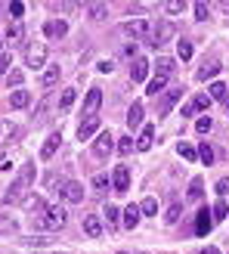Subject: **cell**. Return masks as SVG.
<instances>
[{"instance_id":"cell-1","label":"cell","mask_w":229,"mask_h":254,"mask_svg":"<svg viewBox=\"0 0 229 254\" xmlns=\"http://www.w3.org/2000/svg\"><path fill=\"white\" fill-rule=\"evenodd\" d=\"M31 183H34V161L22 164V174H19L16 180L9 183V189L3 192V201H6V205H16V201H25V198H28V189H31Z\"/></svg>"},{"instance_id":"cell-2","label":"cell","mask_w":229,"mask_h":254,"mask_svg":"<svg viewBox=\"0 0 229 254\" xmlns=\"http://www.w3.org/2000/svg\"><path fill=\"white\" fill-rule=\"evenodd\" d=\"M37 226H44V230H59V226H65V208H62V205H50L47 214L37 220Z\"/></svg>"},{"instance_id":"cell-3","label":"cell","mask_w":229,"mask_h":254,"mask_svg":"<svg viewBox=\"0 0 229 254\" xmlns=\"http://www.w3.org/2000/svg\"><path fill=\"white\" fill-rule=\"evenodd\" d=\"M25 65H28V68H44L47 65V47L44 44H31L28 50H25Z\"/></svg>"},{"instance_id":"cell-4","label":"cell","mask_w":229,"mask_h":254,"mask_svg":"<svg viewBox=\"0 0 229 254\" xmlns=\"http://www.w3.org/2000/svg\"><path fill=\"white\" fill-rule=\"evenodd\" d=\"M121 31L127 34V37H152V22H146V19H133V22H124L121 25Z\"/></svg>"},{"instance_id":"cell-5","label":"cell","mask_w":229,"mask_h":254,"mask_svg":"<svg viewBox=\"0 0 229 254\" xmlns=\"http://www.w3.org/2000/svg\"><path fill=\"white\" fill-rule=\"evenodd\" d=\"M59 195L65 198V201H71V205H78V201H84V186L74 183V180H65V183L59 186Z\"/></svg>"},{"instance_id":"cell-6","label":"cell","mask_w":229,"mask_h":254,"mask_svg":"<svg viewBox=\"0 0 229 254\" xmlns=\"http://www.w3.org/2000/svg\"><path fill=\"white\" fill-rule=\"evenodd\" d=\"M112 149H114V136L106 130V133H99L96 139H93V155L96 158H109L112 155Z\"/></svg>"},{"instance_id":"cell-7","label":"cell","mask_w":229,"mask_h":254,"mask_svg":"<svg viewBox=\"0 0 229 254\" xmlns=\"http://www.w3.org/2000/svg\"><path fill=\"white\" fill-rule=\"evenodd\" d=\"M103 106V90L93 87V90H87V99H84V121L87 118H96V109Z\"/></svg>"},{"instance_id":"cell-8","label":"cell","mask_w":229,"mask_h":254,"mask_svg":"<svg viewBox=\"0 0 229 254\" xmlns=\"http://www.w3.org/2000/svg\"><path fill=\"white\" fill-rule=\"evenodd\" d=\"M173 34H176L173 22H158V25H155V31H152V44H155V47H161V44H168Z\"/></svg>"},{"instance_id":"cell-9","label":"cell","mask_w":229,"mask_h":254,"mask_svg":"<svg viewBox=\"0 0 229 254\" xmlns=\"http://www.w3.org/2000/svg\"><path fill=\"white\" fill-rule=\"evenodd\" d=\"M112 186H114V192H127V189H130V168H127V164H118V168H114Z\"/></svg>"},{"instance_id":"cell-10","label":"cell","mask_w":229,"mask_h":254,"mask_svg":"<svg viewBox=\"0 0 229 254\" xmlns=\"http://www.w3.org/2000/svg\"><path fill=\"white\" fill-rule=\"evenodd\" d=\"M59 143H62V133H59V130H56V133H50V136H47V143H44V149H41V158H44V161H50V158L56 155Z\"/></svg>"},{"instance_id":"cell-11","label":"cell","mask_w":229,"mask_h":254,"mask_svg":"<svg viewBox=\"0 0 229 254\" xmlns=\"http://www.w3.org/2000/svg\"><path fill=\"white\" fill-rule=\"evenodd\" d=\"M84 233L90 239H99V236H103V220H99L96 214H87V217H84Z\"/></svg>"},{"instance_id":"cell-12","label":"cell","mask_w":229,"mask_h":254,"mask_svg":"<svg viewBox=\"0 0 229 254\" xmlns=\"http://www.w3.org/2000/svg\"><path fill=\"white\" fill-rule=\"evenodd\" d=\"M139 217H143V211H139L136 205H127V208H124V214H121V223L127 226V230H136Z\"/></svg>"},{"instance_id":"cell-13","label":"cell","mask_w":229,"mask_h":254,"mask_svg":"<svg viewBox=\"0 0 229 254\" xmlns=\"http://www.w3.org/2000/svg\"><path fill=\"white\" fill-rule=\"evenodd\" d=\"M183 96V90H164V96H161V103H158V112L161 115H168V112L176 106V99Z\"/></svg>"},{"instance_id":"cell-14","label":"cell","mask_w":229,"mask_h":254,"mask_svg":"<svg viewBox=\"0 0 229 254\" xmlns=\"http://www.w3.org/2000/svg\"><path fill=\"white\" fill-rule=\"evenodd\" d=\"M25 208H28L31 214H37V220H41L44 214H47V208H50V205H47L41 195H28V198H25Z\"/></svg>"},{"instance_id":"cell-15","label":"cell","mask_w":229,"mask_h":254,"mask_svg":"<svg viewBox=\"0 0 229 254\" xmlns=\"http://www.w3.org/2000/svg\"><path fill=\"white\" fill-rule=\"evenodd\" d=\"M152 143H155V127L146 124V127H143V133H139V139H136V149H139V152H146V149H152Z\"/></svg>"},{"instance_id":"cell-16","label":"cell","mask_w":229,"mask_h":254,"mask_svg":"<svg viewBox=\"0 0 229 254\" xmlns=\"http://www.w3.org/2000/svg\"><path fill=\"white\" fill-rule=\"evenodd\" d=\"M127 127H143V103H133L130 112H127Z\"/></svg>"},{"instance_id":"cell-17","label":"cell","mask_w":229,"mask_h":254,"mask_svg":"<svg viewBox=\"0 0 229 254\" xmlns=\"http://www.w3.org/2000/svg\"><path fill=\"white\" fill-rule=\"evenodd\" d=\"M3 37H6L9 44H19L22 37H25V28H22V22H9V25H6V31H3Z\"/></svg>"},{"instance_id":"cell-18","label":"cell","mask_w":229,"mask_h":254,"mask_svg":"<svg viewBox=\"0 0 229 254\" xmlns=\"http://www.w3.org/2000/svg\"><path fill=\"white\" fill-rule=\"evenodd\" d=\"M96 130H99V118H87V121L78 127V139H90Z\"/></svg>"},{"instance_id":"cell-19","label":"cell","mask_w":229,"mask_h":254,"mask_svg":"<svg viewBox=\"0 0 229 254\" xmlns=\"http://www.w3.org/2000/svg\"><path fill=\"white\" fill-rule=\"evenodd\" d=\"M146 74H149V62L146 59H136L133 65H130V81H146Z\"/></svg>"},{"instance_id":"cell-20","label":"cell","mask_w":229,"mask_h":254,"mask_svg":"<svg viewBox=\"0 0 229 254\" xmlns=\"http://www.w3.org/2000/svg\"><path fill=\"white\" fill-rule=\"evenodd\" d=\"M217 71H220V62L214 59V62H205V65H201V68L195 71V78H198V81H208V78H214Z\"/></svg>"},{"instance_id":"cell-21","label":"cell","mask_w":229,"mask_h":254,"mask_svg":"<svg viewBox=\"0 0 229 254\" xmlns=\"http://www.w3.org/2000/svg\"><path fill=\"white\" fill-rule=\"evenodd\" d=\"M31 103V93L28 90H12V96H9V106L12 109H25Z\"/></svg>"},{"instance_id":"cell-22","label":"cell","mask_w":229,"mask_h":254,"mask_svg":"<svg viewBox=\"0 0 229 254\" xmlns=\"http://www.w3.org/2000/svg\"><path fill=\"white\" fill-rule=\"evenodd\" d=\"M164 87H168V78H164V74H155V78L149 81L146 93H149V96H158V93H164Z\"/></svg>"},{"instance_id":"cell-23","label":"cell","mask_w":229,"mask_h":254,"mask_svg":"<svg viewBox=\"0 0 229 254\" xmlns=\"http://www.w3.org/2000/svg\"><path fill=\"white\" fill-rule=\"evenodd\" d=\"M44 34H50V37H62V34H68V25L62 22V19H59V22H47V25H44Z\"/></svg>"},{"instance_id":"cell-24","label":"cell","mask_w":229,"mask_h":254,"mask_svg":"<svg viewBox=\"0 0 229 254\" xmlns=\"http://www.w3.org/2000/svg\"><path fill=\"white\" fill-rule=\"evenodd\" d=\"M211 226H214V217H208V211H201L198 220H195V233H198V236H208Z\"/></svg>"},{"instance_id":"cell-25","label":"cell","mask_w":229,"mask_h":254,"mask_svg":"<svg viewBox=\"0 0 229 254\" xmlns=\"http://www.w3.org/2000/svg\"><path fill=\"white\" fill-rule=\"evenodd\" d=\"M12 136H19V127L12 121H0V143H9Z\"/></svg>"},{"instance_id":"cell-26","label":"cell","mask_w":229,"mask_h":254,"mask_svg":"<svg viewBox=\"0 0 229 254\" xmlns=\"http://www.w3.org/2000/svg\"><path fill=\"white\" fill-rule=\"evenodd\" d=\"M155 68H158V74H164V78H171V74L176 71V65H173V59H168V56H161V59L155 62Z\"/></svg>"},{"instance_id":"cell-27","label":"cell","mask_w":229,"mask_h":254,"mask_svg":"<svg viewBox=\"0 0 229 254\" xmlns=\"http://www.w3.org/2000/svg\"><path fill=\"white\" fill-rule=\"evenodd\" d=\"M226 93H229V87H226V84H220V81L208 87V96H211V99H226Z\"/></svg>"},{"instance_id":"cell-28","label":"cell","mask_w":229,"mask_h":254,"mask_svg":"<svg viewBox=\"0 0 229 254\" xmlns=\"http://www.w3.org/2000/svg\"><path fill=\"white\" fill-rule=\"evenodd\" d=\"M211 217H214V223H217V220H226V217H229V208H226V201H223V198L217 201V205H214Z\"/></svg>"},{"instance_id":"cell-29","label":"cell","mask_w":229,"mask_h":254,"mask_svg":"<svg viewBox=\"0 0 229 254\" xmlns=\"http://www.w3.org/2000/svg\"><path fill=\"white\" fill-rule=\"evenodd\" d=\"M87 12H90L93 19H106L109 16V6L106 3H90V6H87Z\"/></svg>"},{"instance_id":"cell-30","label":"cell","mask_w":229,"mask_h":254,"mask_svg":"<svg viewBox=\"0 0 229 254\" xmlns=\"http://www.w3.org/2000/svg\"><path fill=\"white\" fill-rule=\"evenodd\" d=\"M59 81V65H50L47 71H44V87H53Z\"/></svg>"},{"instance_id":"cell-31","label":"cell","mask_w":229,"mask_h":254,"mask_svg":"<svg viewBox=\"0 0 229 254\" xmlns=\"http://www.w3.org/2000/svg\"><path fill=\"white\" fill-rule=\"evenodd\" d=\"M106 220H109V226H118V220H121V211L118 208H114V205H106Z\"/></svg>"},{"instance_id":"cell-32","label":"cell","mask_w":229,"mask_h":254,"mask_svg":"<svg viewBox=\"0 0 229 254\" xmlns=\"http://www.w3.org/2000/svg\"><path fill=\"white\" fill-rule=\"evenodd\" d=\"M180 201H173V205L168 208V214H164V223H176V220H180Z\"/></svg>"},{"instance_id":"cell-33","label":"cell","mask_w":229,"mask_h":254,"mask_svg":"<svg viewBox=\"0 0 229 254\" xmlns=\"http://www.w3.org/2000/svg\"><path fill=\"white\" fill-rule=\"evenodd\" d=\"M180 155H183L186 161H195V158H198V149L189 146V143H180Z\"/></svg>"},{"instance_id":"cell-34","label":"cell","mask_w":229,"mask_h":254,"mask_svg":"<svg viewBox=\"0 0 229 254\" xmlns=\"http://www.w3.org/2000/svg\"><path fill=\"white\" fill-rule=\"evenodd\" d=\"M93 189H96V192H106V189H109V174H96L93 177Z\"/></svg>"},{"instance_id":"cell-35","label":"cell","mask_w":229,"mask_h":254,"mask_svg":"<svg viewBox=\"0 0 229 254\" xmlns=\"http://www.w3.org/2000/svg\"><path fill=\"white\" fill-rule=\"evenodd\" d=\"M176 53H180L183 62H186V59H192V44H189V41H180V44H176Z\"/></svg>"},{"instance_id":"cell-36","label":"cell","mask_w":229,"mask_h":254,"mask_svg":"<svg viewBox=\"0 0 229 254\" xmlns=\"http://www.w3.org/2000/svg\"><path fill=\"white\" fill-rule=\"evenodd\" d=\"M201 192H205V189H201V180L195 177V180L189 183V198H192V201H198V198H201Z\"/></svg>"},{"instance_id":"cell-37","label":"cell","mask_w":229,"mask_h":254,"mask_svg":"<svg viewBox=\"0 0 229 254\" xmlns=\"http://www.w3.org/2000/svg\"><path fill=\"white\" fill-rule=\"evenodd\" d=\"M198 158L205 161V164H211V161H214V149H211L208 143H201V146H198Z\"/></svg>"},{"instance_id":"cell-38","label":"cell","mask_w":229,"mask_h":254,"mask_svg":"<svg viewBox=\"0 0 229 254\" xmlns=\"http://www.w3.org/2000/svg\"><path fill=\"white\" fill-rule=\"evenodd\" d=\"M71 103H74V90H62V99H59V109L65 112V109H71Z\"/></svg>"},{"instance_id":"cell-39","label":"cell","mask_w":229,"mask_h":254,"mask_svg":"<svg viewBox=\"0 0 229 254\" xmlns=\"http://www.w3.org/2000/svg\"><path fill=\"white\" fill-rule=\"evenodd\" d=\"M211 127H214V121H211V115H205V118H198V121H195V130H198V133H208V130H211Z\"/></svg>"},{"instance_id":"cell-40","label":"cell","mask_w":229,"mask_h":254,"mask_svg":"<svg viewBox=\"0 0 229 254\" xmlns=\"http://www.w3.org/2000/svg\"><path fill=\"white\" fill-rule=\"evenodd\" d=\"M118 152H121V155H130V152H133V139H130V136H121Z\"/></svg>"},{"instance_id":"cell-41","label":"cell","mask_w":229,"mask_h":254,"mask_svg":"<svg viewBox=\"0 0 229 254\" xmlns=\"http://www.w3.org/2000/svg\"><path fill=\"white\" fill-rule=\"evenodd\" d=\"M211 16V9H208V3H201V0H198V3H195V19L198 22H205Z\"/></svg>"},{"instance_id":"cell-42","label":"cell","mask_w":229,"mask_h":254,"mask_svg":"<svg viewBox=\"0 0 229 254\" xmlns=\"http://www.w3.org/2000/svg\"><path fill=\"white\" fill-rule=\"evenodd\" d=\"M139 211H143V214H155V211H158V201H155V198H143Z\"/></svg>"},{"instance_id":"cell-43","label":"cell","mask_w":229,"mask_h":254,"mask_svg":"<svg viewBox=\"0 0 229 254\" xmlns=\"http://www.w3.org/2000/svg\"><path fill=\"white\" fill-rule=\"evenodd\" d=\"M183 9V0H168L164 3V12H180Z\"/></svg>"},{"instance_id":"cell-44","label":"cell","mask_w":229,"mask_h":254,"mask_svg":"<svg viewBox=\"0 0 229 254\" xmlns=\"http://www.w3.org/2000/svg\"><path fill=\"white\" fill-rule=\"evenodd\" d=\"M9 12H12V16H16V22H19V16L25 12V3H19V0H12V3H9Z\"/></svg>"},{"instance_id":"cell-45","label":"cell","mask_w":229,"mask_h":254,"mask_svg":"<svg viewBox=\"0 0 229 254\" xmlns=\"http://www.w3.org/2000/svg\"><path fill=\"white\" fill-rule=\"evenodd\" d=\"M208 106H211V96L198 93V96H195V109H208Z\"/></svg>"},{"instance_id":"cell-46","label":"cell","mask_w":229,"mask_h":254,"mask_svg":"<svg viewBox=\"0 0 229 254\" xmlns=\"http://www.w3.org/2000/svg\"><path fill=\"white\" fill-rule=\"evenodd\" d=\"M6 84H9V87H19V84H22V71H9Z\"/></svg>"},{"instance_id":"cell-47","label":"cell","mask_w":229,"mask_h":254,"mask_svg":"<svg viewBox=\"0 0 229 254\" xmlns=\"http://www.w3.org/2000/svg\"><path fill=\"white\" fill-rule=\"evenodd\" d=\"M217 192H220V195H229V177L217 180Z\"/></svg>"},{"instance_id":"cell-48","label":"cell","mask_w":229,"mask_h":254,"mask_svg":"<svg viewBox=\"0 0 229 254\" xmlns=\"http://www.w3.org/2000/svg\"><path fill=\"white\" fill-rule=\"evenodd\" d=\"M192 112H198V109H195V99H192V103H186V106H183V112H180V115L186 118V115H192Z\"/></svg>"},{"instance_id":"cell-49","label":"cell","mask_w":229,"mask_h":254,"mask_svg":"<svg viewBox=\"0 0 229 254\" xmlns=\"http://www.w3.org/2000/svg\"><path fill=\"white\" fill-rule=\"evenodd\" d=\"M96 68H99V71H103V74H106V71H112L114 65H112V62H99V65H96Z\"/></svg>"},{"instance_id":"cell-50","label":"cell","mask_w":229,"mask_h":254,"mask_svg":"<svg viewBox=\"0 0 229 254\" xmlns=\"http://www.w3.org/2000/svg\"><path fill=\"white\" fill-rule=\"evenodd\" d=\"M9 168V155H0V171H6Z\"/></svg>"},{"instance_id":"cell-51","label":"cell","mask_w":229,"mask_h":254,"mask_svg":"<svg viewBox=\"0 0 229 254\" xmlns=\"http://www.w3.org/2000/svg\"><path fill=\"white\" fill-rule=\"evenodd\" d=\"M201 254H220V251H217V248H211V245H208V248H201Z\"/></svg>"},{"instance_id":"cell-52","label":"cell","mask_w":229,"mask_h":254,"mask_svg":"<svg viewBox=\"0 0 229 254\" xmlns=\"http://www.w3.org/2000/svg\"><path fill=\"white\" fill-rule=\"evenodd\" d=\"M223 106H226V112H229V93H226V99H223Z\"/></svg>"},{"instance_id":"cell-53","label":"cell","mask_w":229,"mask_h":254,"mask_svg":"<svg viewBox=\"0 0 229 254\" xmlns=\"http://www.w3.org/2000/svg\"><path fill=\"white\" fill-rule=\"evenodd\" d=\"M0 47H3V34H0Z\"/></svg>"},{"instance_id":"cell-54","label":"cell","mask_w":229,"mask_h":254,"mask_svg":"<svg viewBox=\"0 0 229 254\" xmlns=\"http://www.w3.org/2000/svg\"><path fill=\"white\" fill-rule=\"evenodd\" d=\"M0 71H3V65H0Z\"/></svg>"},{"instance_id":"cell-55","label":"cell","mask_w":229,"mask_h":254,"mask_svg":"<svg viewBox=\"0 0 229 254\" xmlns=\"http://www.w3.org/2000/svg\"><path fill=\"white\" fill-rule=\"evenodd\" d=\"M118 254H124V251H118Z\"/></svg>"},{"instance_id":"cell-56","label":"cell","mask_w":229,"mask_h":254,"mask_svg":"<svg viewBox=\"0 0 229 254\" xmlns=\"http://www.w3.org/2000/svg\"><path fill=\"white\" fill-rule=\"evenodd\" d=\"M143 254H146V251H143Z\"/></svg>"}]
</instances>
